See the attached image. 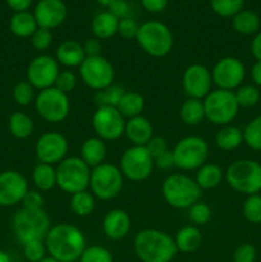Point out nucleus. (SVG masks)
<instances>
[{
	"mask_svg": "<svg viewBox=\"0 0 261 262\" xmlns=\"http://www.w3.org/2000/svg\"><path fill=\"white\" fill-rule=\"evenodd\" d=\"M132 227L130 216L122 209H113L106 212L102 220V230L112 241H120L125 238Z\"/></svg>",
	"mask_w": 261,
	"mask_h": 262,
	"instance_id": "obj_21",
	"label": "nucleus"
},
{
	"mask_svg": "<svg viewBox=\"0 0 261 262\" xmlns=\"http://www.w3.org/2000/svg\"><path fill=\"white\" fill-rule=\"evenodd\" d=\"M35 107L44 120L49 123H60L69 115L71 101L68 95L53 86L38 91L35 99Z\"/></svg>",
	"mask_w": 261,
	"mask_h": 262,
	"instance_id": "obj_11",
	"label": "nucleus"
},
{
	"mask_svg": "<svg viewBox=\"0 0 261 262\" xmlns=\"http://www.w3.org/2000/svg\"><path fill=\"white\" fill-rule=\"evenodd\" d=\"M223 178H224V173L217 164L205 163L201 168L197 169L194 181L199 184L200 188L204 191V189L216 188L222 183Z\"/></svg>",
	"mask_w": 261,
	"mask_h": 262,
	"instance_id": "obj_28",
	"label": "nucleus"
},
{
	"mask_svg": "<svg viewBox=\"0 0 261 262\" xmlns=\"http://www.w3.org/2000/svg\"><path fill=\"white\" fill-rule=\"evenodd\" d=\"M124 92V89L122 86L110 84L106 89L96 91V94H95V102H96L97 106L117 107Z\"/></svg>",
	"mask_w": 261,
	"mask_h": 262,
	"instance_id": "obj_36",
	"label": "nucleus"
},
{
	"mask_svg": "<svg viewBox=\"0 0 261 262\" xmlns=\"http://www.w3.org/2000/svg\"><path fill=\"white\" fill-rule=\"evenodd\" d=\"M96 2L99 3V4L104 5V7H109V5L112 4V3L114 2V0H96Z\"/></svg>",
	"mask_w": 261,
	"mask_h": 262,
	"instance_id": "obj_59",
	"label": "nucleus"
},
{
	"mask_svg": "<svg viewBox=\"0 0 261 262\" xmlns=\"http://www.w3.org/2000/svg\"><path fill=\"white\" fill-rule=\"evenodd\" d=\"M154 165L161 170H169L174 166V158H173V151L166 150L165 152L161 155L156 156L154 159Z\"/></svg>",
	"mask_w": 261,
	"mask_h": 262,
	"instance_id": "obj_52",
	"label": "nucleus"
},
{
	"mask_svg": "<svg viewBox=\"0 0 261 262\" xmlns=\"http://www.w3.org/2000/svg\"><path fill=\"white\" fill-rule=\"evenodd\" d=\"M76 84H77L76 74H74L72 71H68V69H67V71L59 72L54 86H55L58 90H60V91H63L64 94L68 95L69 92L73 91Z\"/></svg>",
	"mask_w": 261,
	"mask_h": 262,
	"instance_id": "obj_46",
	"label": "nucleus"
},
{
	"mask_svg": "<svg viewBox=\"0 0 261 262\" xmlns=\"http://www.w3.org/2000/svg\"><path fill=\"white\" fill-rule=\"evenodd\" d=\"M79 76L82 82L95 91H100L114 81V68L105 56H86L83 63L79 66Z\"/></svg>",
	"mask_w": 261,
	"mask_h": 262,
	"instance_id": "obj_13",
	"label": "nucleus"
},
{
	"mask_svg": "<svg viewBox=\"0 0 261 262\" xmlns=\"http://www.w3.org/2000/svg\"><path fill=\"white\" fill-rule=\"evenodd\" d=\"M205 119L216 125H228L235 119L240 110L234 91L215 89L204 99Z\"/></svg>",
	"mask_w": 261,
	"mask_h": 262,
	"instance_id": "obj_8",
	"label": "nucleus"
},
{
	"mask_svg": "<svg viewBox=\"0 0 261 262\" xmlns=\"http://www.w3.org/2000/svg\"><path fill=\"white\" fill-rule=\"evenodd\" d=\"M59 72V63L50 55H38L31 60L27 68V81L38 91L53 87Z\"/></svg>",
	"mask_w": 261,
	"mask_h": 262,
	"instance_id": "obj_16",
	"label": "nucleus"
},
{
	"mask_svg": "<svg viewBox=\"0 0 261 262\" xmlns=\"http://www.w3.org/2000/svg\"><path fill=\"white\" fill-rule=\"evenodd\" d=\"M44 204H45V199L40 191H30L28 189V192L22 200V205L26 209H44Z\"/></svg>",
	"mask_w": 261,
	"mask_h": 262,
	"instance_id": "obj_49",
	"label": "nucleus"
},
{
	"mask_svg": "<svg viewBox=\"0 0 261 262\" xmlns=\"http://www.w3.org/2000/svg\"><path fill=\"white\" fill-rule=\"evenodd\" d=\"M69 143L66 136L59 132H46L38 137L35 146V152L40 163L59 164L67 158Z\"/></svg>",
	"mask_w": 261,
	"mask_h": 262,
	"instance_id": "obj_17",
	"label": "nucleus"
},
{
	"mask_svg": "<svg viewBox=\"0 0 261 262\" xmlns=\"http://www.w3.org/2000/svg\"><path fill=\"white\" fill-rule=\"evenodd\" d=\"M215 143L222 151H233L243 143V130L235 125H224L215 135Z\"/></svg>",
	"mask_w": 261,
	"mask_h": 262,
	"instance_id": "obj_27",
	"label": "nucleus"
},
{
	"mask_svg": "<svg viewBox=\"0 0 261 262\" xmlns=\"http://www.w3.org/2000/svg\"><path fill=\"white\" fill-rule=\"evenodd\" d=\"M51 42H53V33L48 28L38 27L31 36V43L36 50H46L51 45Z\"/></svg>",
	"mask_w": 261,
	"mask_h": 262,
	"instance_id": "obj_45",
	"label": "nucleus"
},
{
	"mask_svg": "<svg viewBox=\"0 0 261 262\" xmlns=\"http://www.w3.org/2000/svg\"><path fill=\"white\" fill-rule=\"evenodd\" d=\"M212 216L211 207L206 202L197 201L188 209V217L192 223L197 225H205L210 222Z\"/></svg>",
	"mask_w": 261,
	"mask_h": 262,
	"instance_id": "obj_43",
	"label": "nucleus"
},
{
	"mask_svg": "<svg viewBox=\"0 0 261 262\" xmlns=\"http://www.w3.org/2000/svg\"><path fill=\"white\" fill-rule=\"evenodd\" d=\"M243 216L247 222L252 224L261 223V196L260 194H251L247 196L242 206Z\"/></svg>",
	"mask_w": 261,
	"mask_h": 262,
	"instance_id": "obj_40",
	"label": "nucleus"
},
{
	"mask_svg": "<svg viewBox=\"0 0 261 262\" xmlns=\"http://www.w3.org/2000/svg\"><path fill=\"white\" fill-rule=\"evenodd\" d=\"M232 26L241 35H253L260 28V18L255 12L242 9L233 17Z\"/></svg>",
	"mask_w": 261,
	"mask_h": 262,
	"instance_id": "obj_34",
	"label": "nucleus"
},
{
	"mask_svg": "<svg viewBox=\"0 0 261 262\" xmlns=\"http://www.w3.org/2000/svg\"><path fill=\"white\" fill-rule=\"evenodd\" d=\"M136 41L146 54L154 58H163L168 55L174 45L170 28L159 20H150L141 25Z\"/></svg>",
	"mask_w": 261,
	"mask_h": 262,
	"instance_id": "obj_6",
	"label": "nucleus"
},
{
	"mask_svg": "<svg viewBox=\"0 0 261 262\" xmlns=\"http://www.w3.org/2000/svg\"><path fill=\"white\" fill-rule=\"evenodd\" d=\"M179 115L184 124L187 125H197L205 119V107L204 100L199 99H188L182 104Z\"/></svg>",
	"mask_w": 261,
	"mask_h": 262,
	"instance_id": "obj_32",
	"label": "nucleus"
},
{
	"mask_svg": "<svg viewBox=\"0 0 261 262\" xmlns=\"http://www.w3.org/2000/svg\"><path fill=\"white\" fill-rule=\"evenodd\" d=\"M182 86L188 97L204 100L211 91V71L202 64H191L182 76Z\"/></svg>",
	"mask_w": 261,
	"mask_h": 262,
	"instance_id": "obj_18",
	"label": "nucleus"
},
{
	"mask_svg": "<svg viewBox=\"0 0 261 262\" xmlns=\"http://www.w3.org/2000/svg\"><path fill=\"white\" fill-rule=\"evenodd\" d=\"M35 87L28 81H22L17 83L13 89V99L20 106H27L31 102L35 101Z\"/></svg>",
	"mask_w": 261,
	"mask_h": 262,
	"instance_id": "obj_41",
	"label": "nucleus"
},
{
	"mask_svg": "<svg viewBox=\"0 0 261 262\" xmlns=\"http://www.w3.org/2000/svg\"><path fill=\"white\" fill-rule=\"evenodd\" d=\"M246 76V69L242 61L234 56H225L216 61L211 71L212 83L217 89L233 90L238 89L242 84Z\"/></svg>",
	"mask_w": 261,
	"mask_h": 262,
	"instance_id": "obj_15",
	"label": "nucleus"
},
{
	"mask_svg": "<svg viewBox=\"0 0 261 262\" xmlns=\"http://www.w3.org/2000/svg\"><path fill=\"white\" fill-rule=\"evenodd\" d=\"M243 142L253 151H261V115L253 118L243 129Z\"/></svg>",
	"mask_w": 261,
	"mask_h": 262,
	"instance_id": "obj_37",
	"label": "nucleus"
},
{
	"mask_svg": "<svg viewBox=\"0 0 261 262\" xmlns=\"http://www.w3.org/2000/svg\"><path fill=\"white\" fill-rule=\"evenodd\" d=\"M28 192L27 179L17 170L0 173V206L10 207L22 202Z\"/></svg>",
	"mask_w": 261,
	"mask_h": 262,
	"instance_id": "obj_19",
	"label": "nucleus"
},
{
	"mask_svg": "<svg viewBox=\"0 0 261 262\" xmlns=\"http://www.w3.org/2000/svg\"><path fill=\"white\" fill-rule=\"evenodd\" d=\"M251 53L256 61H261V32L256 33V36L253 37L252 42H251Z\"/></svg>",
	"mask_w": 261,
	"mask_h": 262,
	"instance_id": "obj_56",
	"label": "nucleus"
},
{
	"mask_svg": "<svg viewBox=\"0 0 261 262\" xmlns=\"http://www.w3.org/2000/svg\"><path fill=\"white\" fill-rule=\"evenodd\" d=\"M10 31L14 33L17 37H31L37 30L38 26L35 19V15L28 12L15 13L9 22Z\"/></svg>",
	"mask_w": 261,
	"mask_h": 262,
	"instance_id": "obj_29",
	"label": "nucleus"
},
{
	"mask_svg": "<svg viewBox=\"0 0 261 262\" xmlns=\"http://www.w3.org/2000/svg\"><path fill=\"white\" fill-rule=\"evenodd\" d=\"M83 45V50L86 56H97V55H101V42L97 40L96 37L95 38H89Z\"/></svg>",
	"mask_w": 261,
	"mask_h": 262,
	"instance_id": "obj_53",
	"label": "nucleus"
},
{
	"mask_svg": "<svg viewBox=\"0 0 261 262\" xmlns=\"http://www.w3.org/2000/svg\"><path fill=\"white\" fill-rule=\"evenodd\" d=\"M117 109L124 118H135L142 115L141 113L145 109V99L141 94L136 91H125L118 104Z\"/></svg>",
	"mask_w": 261,
	"mask_h": 262,
	"instance_id": "obj_31",
	"label": "nucleus"
},
{
	"mask_svg": "<svg viewBox=\"0 0 261 262\" xmlns=\"http://www.w3.org/2000/svg\"><path fill=\"white\" fill-rule=\"evenodd\" d=\"M133 247L142 262H170L176 257L174 238L159 229H143L136 234Z\"/></svg>",
	"mask_w": 261,
	"mask_h": 262,
	"instance_id": "obj_2",
	"label": "nucleus"
},
{
	"mask_svg": "<svg viewBox=\"0 0 261 262\" xmlns=\"http://www.w3.org/2000/svg\"><path fill=\"white\" fill-rule=\"evenodd\" d=\"M55 59L59 64L67 68H77L86 59L83 45L77 41L68 40L61 42L55 51Z\"/></svg>",
	"mask_w": 261,
	"mask_h": 262,
	"instance_id": "obj_23",
	"label": "nucleus"
},
{
	"mask_svg": "<svg viewBox=\"0 0 261 262\" xmlns=\"http://www.w3.org/2000/svg\"><path fill=\"white\" fill-rule=\"evenodd\" d=\"M256 256H257V252H256L255 246L251 243H243L234 250L233 262H255Z\"/></svg>",
	"mask_w": 261,
	"mask_h": 262,
	"instance_id": "obj_47",
	"label": "nucleus"
},
{
	"mask_svg": "<svg viewBox=\"0 0 261 262\" xmlns=\"http://www.w3.org/2000/svg\"><path fill=\"white\" fill-rule=\"evenodd\" d=\"M106 152L107 148L106 145H105V141H102L101 138L99 137H90L82 143L81 156H79V158H81L90 168H95V166L105 163Z\"/></svg>",
	"mask_w": 261,
	"mask_h": 262,
	"instance_id": "obj_24",
	"label": "nucleus"
},
{
	"mask_svg": "<svg viewBox=\"0 0 261 262\" xmlns=\"http://www.w3.org/2000/svg\"><path fill=\"white\" fill-rule=\"evenodd\" d=\"M45 245L48 253L59 262L79 260L86 246L83 232L76 225L61 223L50 228L46 234Z\"/></svg>",
	"mask_w": 261,
	"mask_h": 262,
	"instance_id": "obj_1",
	"label": "nucleus"
},
{
	"mask_svg": "<svg viewBox=\"0 0 261 262\" xmlns=\"http://www.w3.org/2000/svg\"><path fill=\"white\" fill-rule=\"evenodd\" d=\"M79 262H113V256L107 248L94 245L84 248Z\"/></svg>",
	"mask_w": 261,
	"mask_h": 262,
	"instance_id": "obj_42",
	"label": "nucleus"
},
{
	"mask_svg": "<svg viewBox=\"0 0 261 262\" xmlns=\"http://www.w3.org/2000/svg\"><path fill=\"white\" fill-rule=\"evenodd\" d=\"M124 135L133 146H146L154 137L153 123L143 115L125 120Z\"/></svg>",
	"mask_w": 261,
	"mask_h": 262,
	"instance_id": "obj_22",
	"label": "nucleus"
},
{
	"mask_svg": "<svg viewBox=\"0 0 261 262\" xmlns=\"http://www.w3.org/2000/svg\"><path fill=\"white\" fill-rule=\"evenodd\" d=\"M40 262H59V261H58V260H55V258L51 257V256L49 255V256H46V257H44L42 260H41Z\"/></svg>",
	"mask_w": 261,
	"mask_h": 262,
	"instance_id": "obj_60",
	"label": "nucleus"
},
{
	"mask_svg": "<svg viewBox=\"0 0 261 262\" xmlns=\"http://www.w3.org/2000/svg\"><path fill=\"white\" fill-rule=\"evenodd\" d=\"M10 9L14 10L15 13L27 12L28 8L32 4V0H7Z\"/></svg>",
	"mask_w": 261,
	"mask_h": 262,
	"instance_id": "obj_55",
	"label": "nucleus"
},
{
	"mask_svg": "<svg viewBox=\"0 0 261 262\" xmlns=\"http://www.w3.org/2000/svg\"><path fill=\"white\" fill-rule=\"evenodd\" d=\"M143 8H145L147 12L151 13H160L168 5V0H141Z\"/></svg>",
	"mask_w": 261,
	"mask_h": 262,
	"instance_id": "obj_54",
	"label": "nucleus"
},
{
	"mask_svg": "<svg viewBox=\"0 0 261 262\" xmlns=\"http://www.w3.org/2000/svg\"><path fill=\"white\" fill-rule=\"evenodd\" d=\"M138 28L140 26L137 25L135 19L132 18H124V19L119 20V26H118V33L120 35V37L125 38V40H130V38H135L137 36Z\"/></svg>",
	"mask_w": 261,
	"mask_h": 262,
	"instance_id": "obj_48",
	"label": "nucleus"
},
{
	"mask_svg": "<svg viewBox=\"0 0 261 262\" xmlns=\"http://www.w3.org/2000/svg\"><path fill=\"white\" fill-rule=\"evenodd\" d=\"M32 182L37 191H50L56 186V169L50 164L38 163L33 168Z\"/></svg>",
	"mask_w": 261,
	"mask_h": 262,
	"instance_id": "obj_30",
	"label": "nucleus"
},
{
	"mask_svg": "<svg viewBox=\"0 0 261 262\" xmlns=\"http://www.w3.org/2000/svg\"><path fill=\"white\" fill-rule=\"evenodd\" d=\"M91 168L79 156H69L56 166V186L69 194L87 191Z\"/></svg>",
	"mask_w": 261,
	"mask_h": 262,
	"instance_id": "obj_7",
	"label": "nucleus"
},
{
	"mask_svg": "<svg viewBox=\"0 0 261 262\" xmlns=\"http://www.w3.org/2000/svg\"><path fill=\"white\" fill-rule=\"evenodd\" d=\"M154 168V159L145 146H132L120 156V171L132 182L146 181L153 174Z\"/></svg>",
	"mask_w": 261,
	"mask_h": 262,
	"instance_id": "obj_12",
	"label": "nucleus"
},
{
	"mask_svg": "<svg viewBox=\"0 0 261 262\" xmlns=\"http://www.w3.org/2000/svg\"><path fill=\"white\" fill-rule=\"evenodd\" d=\"M50 228V219L44 209L33 210L22 207L13 216V230L22 245L30 241H45Z\"/></svg>",
	"mask_w": 261,
	"mask_h": 262,
	"instance_id": "obj_5",
	"label": "nucleus"
},
{
	"mask_svg": "<svg viewBox=\"0 0 261 262\" xmlns=\"http://www.w3.org/2000/svg\"><path fill=\"white\" fill-rule=\"evenodd\" d=\"M164 200L174 209H189L200 201L202 189L194 179L186 174H170L161 186Z\"/></svg>",
	"mask_w": 261,
	"mask_h": 262,
	"instance_id": "obj_3",
	"label": "nucleus"
},
{
	"mask_svg": "<svg viewBox=\"0 0 261 262\" xmlns=\"http://www.w3.org/2000/svg\"><path fill=\"white\" fill-rule=\"evenodd\" d=\"M225 181L238 193L251 196L261 191V164L251 159H240L228 166Z\"/></svg>",
	"mask_w": 261,
	"mask_h": 262,
	"instance_id": "obj_4",
	"label": "nucleus"
},
{
	"mask_svg": "<svg viewBox=\"0 0 261 262\" xmlns=\"http://www.w3.org/2000/svg\"><path fill=\"white\" fill-rule=\"evenodd\" d=\"M66 4L61 0H40L35 7V19L38 27L53 28L59 27L67 18Z\"/></svg>",
	"mask_w": 261,
	"mask_h": 262,
	"instance_id": "obj_20",
	"label": "nucleus"
},
{
	"mask_svg": "<svg viewBox=\"0 0 261 262\" xmlns=\"http://www.w3.org/2000/svg\"><path fill=\"white\" fill-rule=\"evenodd\" d=\"M123 177L119 166L110 163H102L91 169L90 189L95 197L100 200H113L123 188Z\"/></svg>",
	"mask_w": 261,
	"mask_h": 262,
	"instance_id": "obj_9",
	"label": "nucleus"
},
{
	"mask_svg": "<svg viewBox=\"0 0 261 262\" xmlns=\"http://www.w3.org/2000/svg\"><path fill=\"white\" fill-rule=\"evenodd\" d=\"M245 0H210L212 10L219 17L233 18L243 8Z\"/></svg>",
	"mask_w": 261,
	"mask_h": 262,
	"instance_id": "obj_39",
	"label": "nucleus"
},
{
	"mask_svg": "<svg viewBox=\"0 0 261 262\" xmlns=\"http://www.w3.org/2000/svg\"><path fill=\"white\" fill-rule=\"evenodd\" d=\"M92 128L102 141H115L124 135L125 119L117 107L97 106L92 115Z\"/></svg>",
	"mask_w": 261,
	"mask_h": 262,
	"instance_id": "obj_14",
	"label": "nucleus"
},
{
	"mask_svg": "<svg viewBox=\"0 0 261 262\" xmlns=\"http://www.w3.org/2000/svg\"><path fill=\"white\" fill-rule=\"evenodd\" d=\"M107 8H109L107 12L112 13L119 20L128 18V14H129V5L125 0H114Z\"/></svg>",
	"mask_w": 261,
	"mask_h": 262,
	"instance_id": "obj_51",
	"label": "nucleus"
},
{
	"mask_svg": "<svg viewBox=\"0 0 261 262\" xmlns=\"http://www.w3.org/2000/svg\"><path fill=\"white\" fill-rule=\"evenodd\" d=\"M46 253L48 250H46L45 241H30L23 245V255L26 260L30 262H40L44 257H46Z\"/></svg>",
	"mask_w": 261,
	"mask_h": 262,
	"instance_id": "obj_44",
	"label": "nucleus"
},
{
	"mask_svg": "<svg viewBox=\"0 0 261 262\" xmlns=\"http://www.w3.org/2000/svg\"><path fill=\"white\" fill-rule=\"evenodd\" d=\"M234 95L240 107L255 106V105L258 104L261 97L260 90L257 89V86H253V84H243V86H240L237 89V91L234 92Z\"/></svg>",
	"mask_w": 261,
	"mask_h": 262,
	"instance_id": "obj_38",
	"label": "nucleus"
},
{
	"mask_svg": "<svg viewBox=\"0 0 261 262\" xmlns=\"http://www.w3.org/2000/svg\"><path fill=\"white\" fill-rule=\"evenodd\" d=\"M0 262H12L10 256L5 251H0Z\"/></svg>",
	"mask_w": 261,
	"mask_h": 262,
	"instance_id": "obj_58",
	"label": "nucleus"
},
{
	"mask_svg": "<svg viewBox=\"0 0 261 262\" xmlns=\"http://www.w3.org/2000/svg\"><path fill=\"white\" fill-rule=\"evenodd\" d=\"M8 127H9L10 133L18 140L28 138L33 133V129H35L33 120L31 119L30 115L23 112L13 113L9 117Z\"/></svg>",
	"mask_w": 261,
	"mask_h": 262,
	"instance_id": "obj_33",
	"label": "nucleus"
},
{
	"mask_svg": "<svg viewBox=\"0 0 261 262\" xmlns=\"http://www.w3.org/2000/svg\"><path fill=\"white\" fill-rule=\"evenodd\" d=\"M209 145L199 136H187L177 142L173 148L174 166L182 170H196L207 160Z\"/></svg>",
	"mask_w": 261,
	"mask_h": 262,
	"instance_id": "obj_10",
	"label": "nucleus"
},
{
	"mask_svg": "<svg viewBox=\"0 0 261 262\" xmlns=\"http://www.w3.org/2000/svg\"><path fill=\"white\" fill-rule=\"evenodd\" d=\"M145 147L146 150L148 151V154L153 156V159H155L156 156L161 155V154L165 152L166 150H169L168 143H166V141L164 140L163 137H153L148 141V143Z\"/></svg>",
	"mask_w": 261,
	"mask_h": 262,
	"instance_id": "obj_50",
	"label": "nucleus"
},
{
	"mask_svg": "<svg viewBox=\"0 0 261 262\" xmlns=\"http://www.w3.org/2000/svg\"><path fill=\"white\" fill-rule=\"evenodd\" d=\"M177 250L183 253L194 252L202 243V234L200 229L193 225H187V227L181 228L177 232L176 238Z\"/></svg>",
	"mask_w": 261,
	"mask_h": 262,
	"instance_id": "obj_25",
	"label": "nucleus"
},
{
	"mask_svg": "<svg viewBox=\"0 0 261 262\" xmlns=\"http://www.w3.org/2000/svg\"><path fill=\"white\" fill-rule=\"evenodd\" d=\"M118 26L119 19L117 17L110 12H102L92 19L91 30L97 40H107L118 33Z\"/></svg>",
	"mask_w": 261,
	"mask_h": 262,
	"instance_id": "obj_26",
	"label": "nucleus"
},
{
	"mask_svg": "<svg viewBox=\"0 0 261 262\" xmlns=\"http://www.w3.org/2000/svg\"><path fill=\"white\" fill-rule=\"evenodd\" d=\"M251 78L255 86L261 87V61H256L251 68Z\"/></svg>",
	"mask_w": 261,
	"mask_h": 262,
	"instance_id": "obj_57",
	"label": "nucleus"
},
{
	"mask_svg": "<svg viewBox=\"0 0 261 262\" xmlns=\"http://www.w3.org/2000/svg\"><path fill=\"white\" fill-rule=\"evenodd\" d=\"M69 207L72 212L79 217H86L92 214L95 209V197L91 192L82 191L78 193L71 194Z\"/></svg>",
	"mask_w": 261,
	"mask_h": 262,
	"instance_id": "obj_35",
	"label": "nucleus"
}]
</instances>
